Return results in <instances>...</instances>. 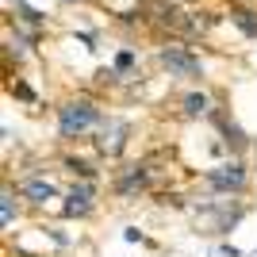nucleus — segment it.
Here are the masks:
<instances>
[{
    "label": "nucleus",
    "instance_id": "nucleus-3",
    "mask_svg": "<svg viewBox=\"0 0 257 257\" xmlns=\"http://www.w3.org/2000/svg\"><path fill=\"white\" fill-rule=\"evenodd\" d=\"M161 65H165L173 77H196L200 73V58L188 54L184 46H165V50H161Z\"/></svg>",
    "mask_w": 257,
    "mask_h": 257
},
{
    "label": "nucleus",
    "instance_id": "nucleus-8",
    "mask_svg": "<svg viewBox=\"0 0 257 257\" xmlns=\"http://www.w3.org/2000/svg\"><path fill=\"white\" fill-rule=\"evenodd\" d=\"M207 107H211V100H207L204 92H188V96H184V115H204Z\"/></svg>",
    "mask_w": 257,
    "mask_h": 257
},
{
    "label": "nucleus",
    "instance_id": "nucleus-10",
    "mask_svg": "<svg viewBox=\"0 0 257 257\" xmlns=\"http://www.w3.org/2000/svg\"><path fill=\"white\" fill-rule=\"evenodd\" d=\"M4 223H12V196L4 192Z\"/></svg>",
    "mask_w": 257,
    "mask_h": 257
},
{
    "label": "nucleus",
    "instance_id": "nucleus-1",
    "mask_svg": "<svg viewBox=\"0 0 257 257\" xmlns=\"http://www.w3.org/2000/svg\"><path fill=\"white\" fill-rule=\"evenodd\" d=\"M96 119H100V111L92 100H69V104L58 107V131H62V139H73V135L88 131Z\"/></svg>",
    "mask_w": 257,
    "mask_h": 257
},
{
    "label": "nucleus",
    "instance_id": "nucleus-5",
    "mask_svg": "<svg viewBox=\"0 0 257 257\" xmlns=\"http://www.w3.org/2000/svg\"><path fill=\"white\" fill-rule=\"evenodd\" d=\"M92 211V188L81 184V188H69V204H65V215H88Z\"/></svg>",
    "mask_w": 257,
    "mask_h": 257
},
{
    "label": "nucleus",
    "instance_id": "nucleus-4",
    "mask_svg": "<svg viewBox=\"0 0 257 257\" xmlns=\"http://www.w3.org/2000/svg\"><path fill=\"white\" fill-rule=\"evenodd\" d=\"M207 181H211V188L238 192V188H246V169H242L238 161H230V165H219V169H211V173H207Z\"/></svg>",
    "mask_w": 257,
    "mask_h": 257
},
{
    "label": "nucleus",
    "instance_id": "nucleus-2",
    "mask_svg": "<svg viewBox=\"0 0 257 257\" xmlns=\"http://www.w3.org/2000/svg\"><path fill=\"white\" fill-rule=\"evenodd\" d=\"M127 135H131V127L123 123V119H107L104 127H100L96 150L107 154V158H115V154H123V146H127Z\"/></svg>",
    "mask_w": 257,
    "mask_h": 257
},
{
    "label": "nucleus",
    "instance_id": "nucleus-6",
    "mask_svg": "<svg viewBox=\"0 0 257 257\" xmlns=\"http://www.w3.org/2000/svg\"><path fill=\"white\" fill-rule=\"evenodd\" d=\"M20 192L27 196L31 204H46V200L54 196V184H50V181H23V184H20Z\"/></svg>",
    "mask_w": 257,
    "mask_h": 257
},
{
    "label": "nucleus",
    "instance_id": "nucleus-9",
    "mask_svg": "<svg viewBox=\"0 0 257 257\" xmlns=\"http://www.w3.org/2000/svg\"><path fill=\"white\" fill-rule=\"evenodd\" d=\"M131 62H135V54H131V50H123V54L115 58V69L123 73V69H131Z\"/></svg>",
    "mask_w": 257,
    "mask_h": 257
},
{
    "label": "nucleus",
    "instance_id": "nucleus-7",
    "mask_svg": "<svg viewBox=\"0 0 257 257\" xmlns=\"http://www.w3.org/2000/svg\"><path fill=\"white\" fill-rule=\"evenodd\" d=\"M230 20H234V23H238V27H242L246 35H253V39H257V12L238 8V4H234V8H230Z\"/></svg>",
    "mask_w": 257,
    "mask_h": 257
}]
</instances>
